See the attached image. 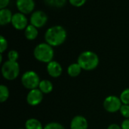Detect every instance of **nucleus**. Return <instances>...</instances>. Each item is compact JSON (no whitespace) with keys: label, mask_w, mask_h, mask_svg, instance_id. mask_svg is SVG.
I'll return each mask as SVG.
<instances>
[{"label":"nucleus","mask_w":129,"mask_h":129,"mask_svg":"<svg viewBox=\"0 0 129 129\" xmlns=\"http://www.w3.org/2000/svg\"><path fill=\"white\" fill-rule=\"evenodd\" d=\"M9 4V0H0V8H5Z\"/></svg>","instance_id":"bb28decb"},{"label":"nucleus","mask_w":129,"mask_h":129,"mask_svg":"<svg viewBox=\"0 0 129 129\" xmlns=\"http://www.w3.org/2000/svg\"><path fill=\"white\" fill-rule=\"evenodd\" d=\"M8 58L9 61L17 62V60L19 58V54L16 50H11L8 54Z\"/></svg>","instance_id":"412c9836"},{"label":"nucleus","mask_w":129,"mask_h":129,"mask_svg":"<svg viewBox=\"0 0 129 129\" xmlns=\"http://www.w3.org/2000/svg\"><path fill=\"white\" fill-rule=\"evenodd\" d=\"M21 82L24 87L31 90L36 89V87H39L40 79L39 75L35 71H28L23 75L21 78Z\"/></svg>","instance_id":"39448f33"},{"label":"nucleus","mask_w":129,"mask_h":129,"mask_svg":"<svg viewBox=\"0 0 129 129\" xmlns=\"http://www.w3.org/2000/svg\"><path fill=\"white\" fill-rule=\"evenodd\" d=\"M34 57L39 62L49 63L53 61L54 50L52 46L47 43H42L37 45L33 51Z\"/></svg>","instance_id":"7ed1b4c3"},{"label":"nucleus","mask_w":129,"mask_h":129,"mask_svg":"<svg viewBox=\"0 0 129 129\" xmlns=\"http://www.w3.org/2000/svg\"><path fill=\"white\" fill-rule=\"evenodd\" d=\"M122 103L120 98L116 96H109L104 101V107L109 113H116L120 110Z\"/></svg>","instance_id":"423d86ee"},{"label":"nucleus","mask_w":129,"mask_h":129,"mask_svg":"<svg viewBox=\"0 0 129 129\" xmlns=\"http://www.w3.org/2000/svg\"><path fill=\"white\" fill-rule=\"evenodd\" d=\"M24 35H25V36H26V38L27 40H33L38 36V30L33 25L29 24L25 29Z\"/></svg>","instance_id":"4468645a"},{"label":"nucleus","mask_w":129,"mask_h":129,"mask_svg":"<svg viewBox=\"0 0 129 129\" xmlns=\"http://www.w3.org/2000/svg\"><path fill=\"white\" fill-rule=\"evenodd\" d=\"M70 129H88L87 119L82 116H75L71 121Z\"/></svg>","instance_id":"f8f14e48"},{"label":"nucleus","mask_w":129,"mask_h":129,"mask_svg":"<svg viewBox=\"0 0 129 129\" xmlns=\"http://www.w3.org/2000/svg\"><path fill=\"white\" fill-rule=\"evenodd\" d=\"M121 128L122 129H129V119H126L122 122Z\"/></svg>","instance_id":"a878e982"},{"label":"nucleus","mask_w":129,"mask_h":129,"mask_svg":"<svg viewBox=\"0 0 129 129\" xmlns=\"http://www.w3.org/2000/svg\"><path fill=\"white\" fill-rule=\"evenodd\" d=\"M44 129H65L64 127L60 125V123H57V122H51V123H48V125H46Z\"/></svg>","instance_id":"4be33fe9"},{"label":"nucleus","mask_w":129,"mask_h":129,"mask_svg":"<svg viewBox=\"0 0 129 129\" xmlns=\"http://www.w3.org/2000/svg\"><path fill=\"white\" fill-rule=\"evenodd\" d=\"M87 0H69L70 3L76 7H81L82 6Z\"/></svg>","instance_id":"393cba45"},{"label":"nucleus","mask_w":129,"mask_h":129,"mask_svg":"<svg viewBox=\"0 0 129 129\" xmlns=\"http://www.w3.org/2000/svg\"><path fill=\"white\" fill-rule=\"evenodd\" d=\"M20 72L19 65L17 62L7 61L2 67V74L4 78L8 81L14 80L17 78Z\"/></svg>","instance_id":"20e7f679"},{"label":"nucleus","mask_w":129,"mask_h":129,"mask_svg":"<svg viewBox=\"0 0 129 129\" xmlns=\"http://www.w3.org/2000/svg\"><path fill=\"white\" fill-rule=\"evenodd\" d=\"M45 39L48 44L51 46H58L63 44L67 39L66 30L60 25L48 28L45 34Z\"/></svg>","instance_id":"f257e3e1"},{"label":"nucleus","mask_w":129,"mask_h":129,"mask_svg":"<svg viewBox=\"0 0 129 129\" xmlns=\"http://www.w3.org/2000/svg\"><path fill=\"white\" fill-rule=\"evenodd\" d=\"M121 112V114L126 119H129V105L123 104L119 110Z\"/></svg>","instance_id":"b1692460"},{"label":"nucleus","mask_w":129,"mask_h":129,"mask_svg":"<svg viewBox=\"0 0 129 129\" xmlns=\"http://www.w3.org/2000/svg\"><path fill=\"white\" fill-rule=\"evenodd\" d=\"M12 13L9 9L3 8L0 10V24L5 25L11 22L12 20Z\"/></svg>","instance_id":"ddd939ff"},{"label":"nucleus","mask_w":129,"mask_h":129,"mask_svg":"<svg viewBox=\"0 0 129 129\" xmlns=\"http://www.w3.org/2000/svg\"><path fill=\"white\" fill-rule=\"evenodd\" d=\"M7 47H8V42L6 39L3 36H0V52L1 53L4 52V51L7 49Z\"/></svg>","instance_id":"5701e85b"},{"label":"nucleus","mask_w":129,"mask_h":129,"mask_svg":"<svg viewBox=\"0 0 129 129\" xmlns=\"http://www.w3.org/2000/svg\"><path fill=\"white\" fill-rule=\"evenodd\" d=\"M43 100V93L39 89L31 90L26 97V101L30 106H37Z\"/></svg>","instance_id":"6e6552de"},{"label":"nucleus","mask_w":129,"mask_h":129,"mask_svg":"<svg viewBox=\"0 0 129 129\" xmlns=\"http://www.w3.org/2000/svg\"><path fill=\"white\" fill-rule=\"evenodd\" d=\"M81 71H82V68L81 66L78 64V63H73V64H71L68 68H67V72H68V75L73 78H75V77H77L79 75V74L81 73Z\"/></svg>","instance_id":"dca6fc26"},{"label":"nucleus","mask_w":129,"mask_h":129,"mask_svg":"<svg viewBox=\"0 0 129 129\" xmlns=\"http://www.w3.org/2000/svg\"><path fill=\"white\" fill-rule=\"evenodd\" d=\"M48 21L47 14L42 11H34L30 17V23L36 28L43 27Z\"/></svg>","instance_id":"0eeeda50"},{"label":"nucleus","mask_w":129,"mask_h":129,"mask_svg":"<svg viewBox=\"0 0 129 129\" xmlns=\"http://www.w3.org/2000/svg\"><path fill=\"white\" fill-rule=\"evenodd\" d=\"M39 87L43 94H49L53 90V84L48 80H42L40 81Z\"/></svg>","instance_id":"2eb2a0df"},{"label":"nucleus","mask_w":129,"mask_h":129,"mask_svg":"<svg viewBox=\"0 0 129 129\" xmlns=\"http://www.w3.org/2000/svg\"><path fill=\"white\" fill-rule=\"evenodd\" d=\"M26 129H44L42 123L36 119H29L26 122Z\"/></svg>","instance_id":"f3484780"},{"label":"nucleus","mask_w":129,"mask_h":129,"mask_svg":"<svg viewBox=\"0 0 129 129\" xmlns=\"http://www.w3.org/2000/svg\"><path fill=\"white\" fill-rule=\"evenodd\" d=\"M107 129H122V128L116 124H112L107 128Z\"/></svg>","instance_id":"cd10ccee"},{"label":"nucleus","mask_w":129,"mask_h":129,"mask_svg":"<svg viewBox=\"0 0 129 129\" xmlns=\"http://www.w3.org/2000/svg\"><path fill=\"white\" fill-rule=\"evenodd\" d=\"M17 7L20 13L29 14L35 8L33 0H17Z\"/></svg>","instance_id":"9d476101"},{"label":"nucleus","mask_w":129,"mask_h":129,"mask_svg":"<svg viewBox=\"0 0 129 129\" xmlns=\"http://www.w3.org/2000/svg\"><path fill=\"white\" fill-rule=\"evenodd\" d=\"M45 2H46L47 5L50 6L60 8L66 4L67 0H45Z\"/></svg>","instance_id":"6ab92c4d"},{"label":"nucleus","mask_w":129,"mask_h":129,"mask_svg":"<svg viewBox=\"0 0 129 129\" xmlns=\"http://www.w3.org/2000/svg\"><path fill=\"white\" fill-rule=\"evenodd\" d=\"M19 129H23V128H19Z\"/></svg>","instance_id":"c85d7f7f"},{"label":"nucleus","mask_w":129,"mask_h":129,"mask_svg":"<svg viewBox=\"0 0 129 129\" xmlns=\"http://www.w3.org/2000/svg\"><path fill=\"white\" fill-rule=\"evenodd\" d=\"M47 71L52 78H58L62 74V67L56 61H51L47 65Z\"/></svg>","instance_id":"9b49d317"},{"label":"nucleus","mask_w":129,"mask_h":129,"mask_svg":"<svg viewBox=\"0 0 129 129\" xmlns=\"http://www.w3.org/2000/svg\"><path fill=\"white\" fill-rule=\"evenodd\" d=\"M11 24L17 30H23L27 27V18L23 13H15L13 14Z\"/></svg>","instance_id":"1a4fd4ad"},{"label":"nucleus","mask_w":129,"mask_h":129,"mask_svg":"<svg viewBox=\"0 0 129 129\" xmlns=\"http://www.w3.org/2000/svg\"><path fill=\"white\" fill-rule=\"evenodd\" d=\"M77 63L81 66L82 69L91 71L98 67L99 64V58L94 52L85 51L79 55Z\"/></svg>","instance_id":"f03ea898"},{"label":"nucleus","mask_w":129,"mask_h":129,"mask_svg":"<svg viewBox=\"0 0 129 129\" xmlns=\"http://www.w3.org/2000/svg\"><path fill=\"white\" fill-rule=\"evenodd\" d=\"M120 100L123 104L129 105V88L124 90L122 92L120 95Z\"/></svg>","instance_id":"aec40b11"},{"label":"nucleus","mask_w":129,"mask_h":129,"mask_svg":"<svg viewBox=\"0 0 129 129\" xmlns=\"http://www.w3.org/2000/svg\"><path fill=\"white\" fill-rule=\"evenodd\" d=\"M9 97V90L8 87L3 84L0 86V101L2 103L6 101Z\"/></svg>","instance_id":"a211bd4d"}]
</instances>
